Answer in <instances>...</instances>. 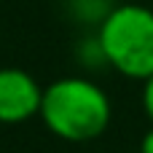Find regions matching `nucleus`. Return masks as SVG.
I'll list each match as a JSON object with an SVG mask.
<instances>
[{
    "instance_id": "f257e3e1",
    "label": "nucleus",
    "mask_w": 153,
    "mask_h": 153,
    "mask_svg": "<svg viewBox=\"0 0 153 153\" xmlns=\"http://www.w3.org/2000/svg\"><path fill=\"white\" fill-rule=\"evenodd\" d=\"M46 129L67 143H89L105 134L113 118V108L102 86L83 75H65L43 89L38 113Z\"/></svg>"
},
{
    "instance_id": "f03ea898",
    "label": "nucleus",
    "mask_w": 153,
    "mask_h": 153,
    "mask_svg": "<svg viewBox=\"0 0 153 153\" xmlns=\"http://www.w3.org/2000/svg\"><path fill=\"white\" fill-rule=\"evenodd\" d=\"M97 46L116 73L148 81L153 75V11L140 3L113 5L97 27Z\"/></svg>"
},
{
    "instance_id": "7ed1b4c3",
    "label": "nucleus",
    "mask_w": 153,
    "mask_h": 153,
    "mask_svg": "<svg viewBox=\"0 0 153 153\" xmlns=\"http://www.w3.org/2000/svg\"><path fill=\"white\" fill-rule=\"evenodd\" d=\"M43 86L22 67H0V124H24L40 113Z\"/></svg>"
},
{
    "instance_id": "20e7f679",
    "label": "nucleus",
    "mask_w": 153,
    "mask_h": 153,
    "mask_svg": "<svg viewBox=\"0 0 153 153\" xmlns=\"http://www.w3.org/2000/svg\"><path fill=\"white\" fill-rule=\"evenodd\" d=\"M143 110L153 124V75L148 81H143Z\"/></svg>"
},
{
    "instance_id": "39448f33",
    "label": "nucleus",
    "mask_w": 153,
    "mask_h": 153,
    "mask_svg": "<svg viewBox=\"0 0 153 153\" xmlns=\"http://www.w3.org/2000/svg\"><path fill=\"white\" fill-rule=\"evenodd\" d=\"M140 153H153V126L143 134V140H140Z\"/></svg>"
}]
</instances>
